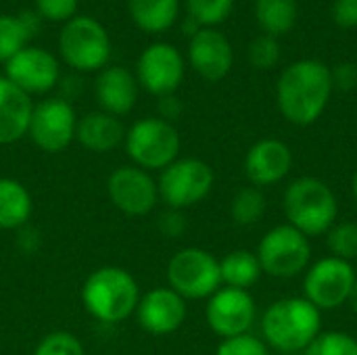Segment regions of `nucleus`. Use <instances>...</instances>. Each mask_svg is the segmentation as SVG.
I'll list each match as a JSON object with an SVG mask.
<instances>
[{
	"label": "nucleus",
	"instance_id": "obj_1",
	"mask_svg": "<svg viewBox=\"0 0 357 355\" xmlns=\"http://www.w3.org/2000/svg\"><path fill=\"white\" fill-rule=\"evenodd\" d=\"M333 90L331 67L318 59H301L280 73L276 103L287 121L305 128L326 111Z\"/></svg>",
	"mask_w": 357,
	"mask_h": 355
},
{
	"label": "nucleus",
	"instance_id": "obj_2",
	"mask_svg": "<svg viewBox=\"0 0 357 355\" xmlns=\"http://www.w3.org/2000/svg\"><path fill=\"white\" fill-rule=\"evenodd\" d=\"M322 333L320 310L305 297H287L272 303L261 316L264 343L280 354L305 352Z\"/></svg>",
	"mask_w": 357,
	"mask_h": 355
},
{
	"label": "nucleus",
	"instance_id": "obj_3",
	"mask_svg": "<svg viewBox=\"0 0 357 355\" xmlns=\"http://www.w3.org/2000/svg\"><path fill=\"white\" fill-rule=\"evenodd\" d=\"M140 289L136 278L119 266L94 270L82 287L86 312L102 324H119L136 314Z\"/></svg>",
	"mask_w": 357,
	"mask_h": 355
},
{
	"label": "nucleus",
	"instance_id": "obj_4",
	"mask_svg": "<svg viewBox=\"0 0 357 355\" xmlns=\"http://www.w3.org/2000/svg\"><path fill=\"white\" fill-rule=\"evenodd\" d=\"M282 205L289 226L307 239L326 234L339 218V203L333 188L320 178L312 176H303L291 182L284 190Z\"/></svg>",
	"mask_w": 357,
	"mask_h": 355
},
{
	"label": "nucleus",
	"instance_id": "obj_5",
	"mask_svg": "<svg viewBox=\"0 0 357 355\" xmlns=\"http://www.w3.org/2000/svg\"><path fill=\"white\" fill-rule=\"evenodd\" d=\"M123 146L132 165L146 172H163L178 159L182 142L178 130L169 121L161 117H144L126 130Z\"/></svg>",
	"mask_w": 357,
	"mask_h": 355
},
{
	"label": "nucleus",
	"instance_id": "obj_6",
	"mask_svg": "<svg viewBox=\"0 0 357 355\" xmlns=\"http://www.w3.org/2000/svg\"><path fill=\"white\" fill-rule=\"evenodd\" d=\"M167 285L182 299H209L222 289L220 262L205 249L184 247L167 264Z\"/></svg>",
	"mask_w": 357,
	"mask_h": 355
},
{
	"label": "nucleus",
	"instance_id": "obj_7",
	"mask_svg": "<svg viewBox=\"0 0 357 355\" xmlns=\"http://www.w3.org/2000/svg\"><path fill=\"white\" fill-rule=\"evenodd\" d=\"M213 169L209 163L195 159V157H184L176 159L172 165H167L159 180V199L176 211H184L197 203H201L213 188Z\"/></svg>",
	"mask_w": 357,
	"mask_h": 355
},
{
	"label": "nucleus",
	"instance_id": "obj_8",
	"mask_svg": "<svg viewBox=\"0 0 357 355\" xmlns=\"http://www.w3.org/2000/svg\"><path fill=\"white\" fill-rule=\"evenodd\" d=\"M255 255L264 274L274 278H293L307 270L312 245L305 234L289 224H282L264 234Z\"/></svg>",
	"mask_w": 357,
	"mask_h": 355
},
{
	"label": "nucleus",
	"instance_id": "obj_9",
	"mask_svg": "<svg viewBox=\"0 0 357 355\" xmlns=\"http://www.w3.org/2000/svg\"><path fill=\"white\" fill-rule=\"evenodd\" d=\"M63 61L77 71H96L111 56V40L105 27L92 17H73L59 36Z\"/></svg>",
	"mask_w": 357,
	"mask_h": 355
},
{
	"label": "nucleus",
	"instance_id": "obj_10",
	"mask_svg": "<svg viewBox=\"0 0 357 355\" xmlns=\"http://www.w3.org/2000/svg\"><path fill=\"white\" fill-rule=\"evenodd\" d=\"M357 274L351 262L339 257H324L316 262L303 280V293L310 303L322 310H337L349 301Z\"/></svg>",
	"mask_w": 357,
	"mask_h": 355
},
{
	"label": "nucleus",
	"instance_id": "obj_11",
	"mask_svg": "<svg viewBox=\"0 0 357 355\" xmlns=\"http://www.w3.org/2000/svg\"><path fill=\"white\" fill-rule=\"evenodd\" d=\"M77 117L69 100L44 98L33 105L27 136L44 153H61L75 140Z\"/></svg>",
	"mask_w": 357,
	"mask_h": 355
},
{
	"label": "nucleus",
	"instance_id": "obj_12",
	"mask_svg": "<svg viewBox=\"0 0 357 355\" xmlns=\"http://www.w3.org/2000/svg\"><path fill=\"white\" fill-rule=\"evenodd\" d=\"M107 195L121 213L132 218L149 216L159 201L155 178L151 172L136 165H121L113 169L107 178Z\"/></svg>",
	"mask_w": 357,
	"mask_h": 355
},
{
	"label": "nucleus",
	"instance_id": "obj_13",
	"mask_svg": "<svg viewBox=\"0 0 357 355\" xmlns=\"http://www.w3.org/2000/svg\"><path fill=\"white\" fill-rule=\"evenodd\" d=\"M136 80L146 92L159 98L174 94L184 80V59L180 50L165 42L144 48L136 65Z\"/></svg>",
	"mask_w": 357,
	"mask_h": 355
},
{
	"label": "nucleus",
	"instance_id": "obj_14",
	"mask_svg": "<svg viewBox=\"0 0 357 355\" xmlns=\"http://www.w3.org/2000/svg\"><path fill=\"white\" fill-rule=\"evenodd\" d=\"M255 316H257V308L249 291L230 289V287L215 291L205 308V318L209 328L222 339L249 333V328L255 322Z\"/></svg>",
	"mask_w": 357,
	"mask_h": 355
},
{
	"label": "nucleus",
	"instance_id": "obj_15",
	"mask_svg": "<svg viewBox=\"0 0 357 355\" xmlns=\"http://www.w3.org/2000/svg\"><path fill=\"white\" fill-rule=\"evenodd\" d=\"M6 80H10L25 94H46L59 82V63L56 59L36 46H25L10 61L4 63Z\"/></svg>",
	"mask_w": 357,
	"mask_h": 355
},
{
	"label": "nucleus",
	"instance_id": "obj_16",
	"mask_svg": "<svg viewBox=\"0 0 357 355\" xmlns=\"http://www.w3.org/2000/svg\"><path fill=\"white\" fill-rule=\"evenodd\" d=\"M186 312V299H182L169 287H157L140 297L136 320L144 333L153 337H165L184 324Z\"/></svg>",
	"mask_w": 357,
	"mask_h": 355
},
{
	"label": "nucleus",
	"instance_id": "obj_17",
	"mask_svg": "<svg viewBox=\"0 0 357 355\" xmlns=\"http://www.w3.org/2000/svg\"><path fill=\"white\" fill-rule=\"evenodd\" d=\"M188 61L203 80L220 82L230 73L234 52L228 38L222 31L213 27H203L190 38Z\"/></svg>",
	"mask_w": 357,
	"mask_h": 355
},
{
	"label": "nucleus",
	"instance_id": "obj_18",
	"mask_svg": "<svg viewBox=\"0 0 357 355\" xmlns=\"http://www.w3.org/2000/svg\"><path fill=\"white\" fill-rule=\"evenodd\" d=\"M293 169V153L287 142L264 138L255 142L245 157V174L257 188L272 186L289 176Z\"/></svg>",
	"mask_w": 357,
	"mask_h": 355
},
{
	"label": "nucleus",
	"instance_id": "obj_19",
	"mask_svg": "<svg viewBox=\"0 0 357 355\" xmlns=\"http://www.w3.org/2000/svg\"><path fill=\"white\" fill-rule=\"evenodd\" d=\"M94 96L100 109L109 115H126L138 98V82L126 67H109L94 82Z\"/></svg>",
	"mask_w": 357,
	"mask_h": 355
},
{
	"label": "nucleus",
	"instance_id": "obj_20",
	"mask_svg": "<svg viewBox=\"0 0 357 355\" xmlns=\"http://www.w3.org/2000/svg\"><path fill=\"white\" fill-rule=\"evenodd\" d=\"M33 103L10 80L0 77V144H13L27 136Z\"/></svg>",
	"mask_w": 357,
	"mask_h": 355
},
{
	"label": "nucleus",
	"instance_id": "obj_21",
	"mask_svg": "<svg viewBox=\"0 0 357 355\" xmlns=\"http://www.w3.org/2000/svg\"><path fill=\"white\" fill-rule=\"evenodd\" d=\"M75 140L90 153H111L126 140V128L115 115L92 111L77 119Z\"/></svg>",
	"mask_w": 357,
	"mask_h": 355
},
{
	"label": "nucleus",
	"instance_id": "obj_22",
	"mask_svg": "<svg viewBox=\"0 0 357 355\" xmlns=\"http://www.w3.org/2000/svg\"><path fill=\"white\" fill-rule=\"evenodd\" d=\"M33 213L27 186L15 178H0V230L23 228Z\"/></svg>",
	"mask_w": 357,
	"mask_h": 355
},
{
	"label": "nucleus",
	"instance_id": "obj_23",
	"mask_svg": "<svg viewBox=\"0 0 357 355\" xmlns=\"http://www.w3.org/2000/svg\"><path fill=\"white\" fill-rule=\"evenodd\" d=\"M180 10V0H130V15L134 23L149 33L169 29Z\"/></svg>",
	"mask_w": 357,
	"mask_h": 355
},
{
	"label": "nucleus",
	"instance_id": "obj_24",
	"mask_svg": "<svg viewBox=\"0 0 357 355\" xmlns=\"http://www.w3.org/2000/svg\"><path fill=\"white\" fill-rule=\"evenodd\" d=\"M38 17L31 13L21 15H2L0 17V63L10 61L21 52L29 38L38 31Z\"/></svg>",
	"mask_w": 357,
	"mask_h": 355
},
{
	"label": "nucleus",
	"instance_id": "obj_25",
	"mask_svg": "<svg viewBox=\"0 0 357 355\" xmlns=\"http://www.w3.org/2000/svg\"><path fill=\"white\" fill-rule=\"evenodd\" d=\"M220 274H222V285L230 287V289H241L247 291L249 287H253L261 272L259 259L255 253L245 251V249H236L230 251L222 262H220Z\"/></svg>",
	"mask_w": 357,
	"mask_h": 355
},
{
	"label": "nucleus",
	"instance_id": "obj_26",
	"mask_svg": "<svg viewBox=\"0 0 357 355\" xmlns=\"http://www.w3.org/2000/svg\"><path fill=\"white\" fill-rule=\"evenodd\" d=\"M297 0H255V19L268 36L289 33L297 23Z\"/></svg>",
	"mask_w": 357,
	"mask_h": 355
},
{
	"label": "nucleus",
	"instance_id": "obj_27",
	"mask_svg": "<svg viewBox=\"0 0 357 355\" xmlns=\"http://www.w3.org/2000/svg\"><path fill=\"white\" fill-rule=\"evenodd\" d=\"M264 213H266V197L257 186L241 188L230 203V216L238 226H253L264 218Z\"/></svg>",
	"mask_w": 357,
	"mask_h": 355
},
{
	"label": "nucleus",
	"instance_id": "obj_28",
	"mask_svg": "<svg viewBox=\"0 0 357 355\" xmlns=\"http://www.w3.org/2000/svg\"><path fill=\"white\" fill-rule=\"evenodd\" d=\"M326 245L333 257L351 262L357 259V224L356 222H337L326 232Z\"/></svg>",
	"mask_w": 357,
	"mask_h": 355
},
{
	"label": "nucleus",
	"instance_id": "obj_29",
	"mask_svg": "<svg viewBox=\"0 0 357 355\" xmlns=\"http://www.w3.org/2000/svg\"><path fill=\"white\" fill-rule=\"evenodd\" d=\"M234 0H186L188 17L201 27H213L232 13Z\"/></svg>",
	"mask_w": 357,
	"mask_h": 355
},
{
	"label": "nucleus",
	"instance_id": "obj_30",
	"mask_svg": "<svg viewBox=\"0 0 357 355\" xmlns=\"http://www.w3.org/2000/svg\"><path fill=\"white\" fill-rule=\"evenodd\" d=\"M305 355H357V339L341 331L320 333L305 349Z\"/></svg>",
	"mask_w": 357,
	"mask_h": 355
},
{
	"label": "nucleus",
	"instance_id": "obj_31",
	"mask_svg": "<svg viewBox=\"0 0 357 355\" xmlns=\"http://www.w3.org/2000/svg\"><path fill=\"white\" fill-rule=\"evenodd\" d=\"M33 355H86L82 341L67 331H54L48 333L38 347L33 349Z\"/></svg>",
	"mask_w": 357,
	"mask_h": 355
},
{
	"label": "nucleus",
	"instance_id": "obj_32",
	"mask_svg": "<svg viewBox=\"0 0 357 355\" xmlns=\"http://www.w3.org/2000/svg\"><path fill=\"white\" fill-rule=\"evenodd\" d=\"M249 61L257 69H272L280 61V44L278 38L261 33L249 44Z\"/></svg>",
	"mask_w": 357,
	"mask_h": 355
},
{
	"label": "nucleus",
	"instance_id": "obj_33",
	"mask_svg": "<svg viewBox=\"0 0 357 355\" xmlns=\"http://www.w3.org/2000/svg\"><path fill=\"white\" fill-rule=\"evenodd\" d=\"M215 355H270V349L264 343V339L245 333L238 337L222 339V343L215 349Z\"/></svg>",
	"mask_w": 357,
	"mask_h": 355
},
{
	"label": "nucleus",
	"instance_id": "obj_34",
	"mask_svg": "<svg viewBox=\"0 0 357 355\" xmlns=\"http://www.w3.org/2000/svg\"><path fill=\"white\" fill-rule=\"evenodd\" d=\"M77 2L79 0H36V6L44 19L67 21V19H73L77 10Z\"/></svg>",
	"mask_w": 357,
	"mask_h": 355
},
{
	"label": "nucleus",
	"instance_id": "obj_35",
	"mask_svg": "<svg viewBox=\"0 0 357 355\" xmlns=\"http://www.w3.org/2000/svg\"><path fill=\"white\" fill-rule=\"evenodd\" d=\"M333 21L341 29L357 27V0H335V4H333Z\"/></svg>",
	"mask_w": 357,
	"mask_h": 355
},
{
	"label": "nucleus",
	"instance_id": "obj_36",
	"mask_svg": "<svg viewBox=\"0 0 357 355\" xmlns=\"http://www.w3.org/2000/svg\"><path fill=\"white\" fill-rule=\"evenodd\" d=\"M333 75V88L349 92L357 86V65L354 63H341L335 69H331Z\"/></svg>",
	"mask_w": 357,
	"mask_h": 355
},
{
	"label": "nucleus",
	"instance_id": "obj_37",
	"mask_svg": "<svg viewBox=\"0 0 357 355\" xmlns=\"http://www.w3.org/2000/svg\"><path fill=\"white\" fill-rule=\"evenodd\" d=\"M159 228H161L163 234L176 239V236H180V234L186 230V220H184L182 211L169 209L167 213H163V216L159 218Z\"/></svg>",
	"mask_w": 357,
	"mask_h": 355
},
{
	"label": "nucleus",
	"instance_id": "obj_38",
	"mask_svg": "<svg viewBox=\"0 0 357 355\" xmlns=\"http://www.w3.org/2000/svg\"><path fill=\"white\" fill-rule=\"evenodd\" d=\"M180 111H182V105H180V100H178L174 94L161 96V100H159V113H161V119H165V121H169V123H172V119H176V117L180 115Z\"/></svg>",
	"mask_w": 357,
	"mask_h": 355
},
{
	"label": "nucleus",
	"instance_id": "obj_39",
	"mask_svg": "<svg viewBox=\"0 0 357 355\" xmlns=\"http://www.w3.org/2000/svg\"><path fill=\"white\" fill-rule=\"evenodd\" d=\"M349 305H351V310L357 314V280H356V285H354L351 297H349Z\"/></svg>",
	"mask_w": 357,
	"mask_h": 355
},
{
	"label": "nucleus",
	"instance_id": "obj_40",
	"mask_svg": "<svg viewBox=\"0 0 357 355\" xmlns=\"http://www.w3.org/2000/svg\"><path fill=\"white\" fill-rule=\"evenodd\" d=\"M351 190H354V199H356L357 203V172L356 176H354V182H351Z\"/></svg>",
	"mask_w": 357,
	"mask_h": 355
}]
</instances>
